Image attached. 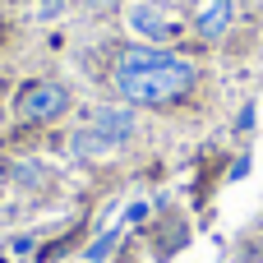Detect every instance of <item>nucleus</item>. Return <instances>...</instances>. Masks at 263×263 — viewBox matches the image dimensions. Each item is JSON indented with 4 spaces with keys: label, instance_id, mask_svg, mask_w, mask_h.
Instances as JSON below:
<instances>
[{
    "label": "nucleus",
    "instance_id": "3",
    "mask_svg": "<svg viewBox=\"0 0 263 263\" xmlns=\"http://www.w3.org/2000/svg\"><path fill=\"white\" fill-rule=\"evenodd\" d=\"M125 18H129V28L143 37V46H166V42H176V32H180V23L171 18V9L157 5V0H134V5L125 9Z\"/></svg>",
    "mask_w": 263,
    "mask_h": 263
},
{
    "label": "nucleus",
    "instance_id": "2",
    "mask_svg": "<svg viewBox=\"0 0 263 263\" xmlns=\"http://www.w3.org/2000/svg\"><path fill=\"white\" fill-rule=\"evenodd\" d=\"M14 111H18V120H28V125H51V120H60V116L69 111V88L55 83V79H32V83L18 88Z\"/></svg>",
    "mask_w": 263,
    "mask_h": 263
},
{
    "label": "nucleus",
    "instance_id": "6",
    "mask_svg": "<svg viewBox=\"0 0 263 263\" xmlns=\"http://www.w3.org/2000/svg\"><path fill=\"white\" fill-rule=\"evenodd\" d=\"M116 240H120V231H106L102 240H92V250H88V263H102L106 254H111V245H116Z\"/></svg>",
    "mask_w": 263,
    "mask_h": 263
},
{
    "label": "nucleus",
    "instance_id": "1",
    "mask_svg": "<svg viewBox=\"0 0 263 263\" xmlns=\"http://www.w3.org/2000/svg\"><path fill=\"white\" fill-rule=\"evenodd\" d=\"M111 79L125 106H171L199 83V65L166 46H125Z\"/></svg>",
    "mask_w": 263,
    "mask_h": 263
},
{
    "label": "nucleus",
    "instance_id": "7",
    "mask_svg": "<svg viewBox=\"0 0 263 263\" xmlns=\"http://www.w3.org/2000/svg\"><path fill=\"white\" fill-rule=\"evenodd\" d=\"M88 5H97V9H111V5H116V0H88Z\"/></svg>",
    "mask_w": 263,
    "mask_h": 263
},
{
    "label": "nucleus",
    "instance_id": "5",
    "mask_svg": "<svg viewBox=\"0 0 263 263\" xmlns=\"http://www.w3.org/2000/svg\"><path fill=\"white\" fill-rule=\"evenodd\" d=\"M190 23H194V32L203 42H222L231 32V23H236V0H199Z\"/></svg>",
    "mask_w": 263,
    "mask_h": 263
},
{
    "label": "nucleus",
    "instance_id": "4",
    "mask_svg": "<svg viewBox=\"0 0 263 263\" xmlns=\"http://www.w3.org/2000/svg\"><path fill=\"white\" fill-rule=\"evenodd\" d=\"M111 153L120 148V143H129L134 139V129H139V116H134V106H102V111H92V125H88Z\"/></svg>",
    "mask_w": 263,
    "mask_h": 263
}]
</instances>
